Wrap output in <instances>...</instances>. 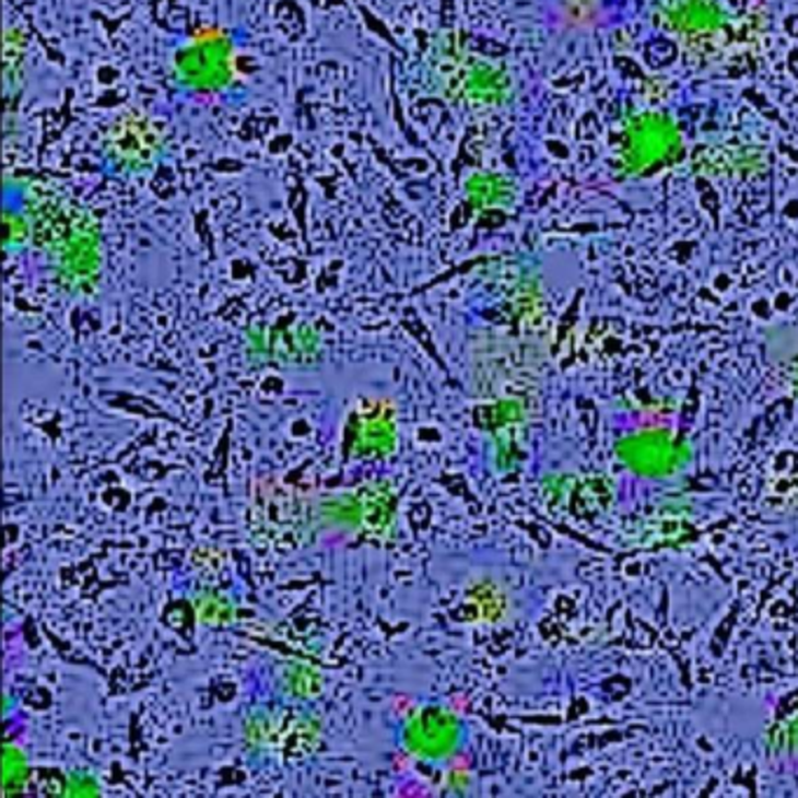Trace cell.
Returning a JSON list of instances; mask_svg holds the SVG:
<instances>
[{
    "instance_id": "cell-1",
    "label": "cell",
    "mask_w": 798,
    "mask_h": 798,
    "mask_svg": "<svg viewBox=\"0 0 798 798\" xmlns=\"http://www.w3.org/2000/svg\"><path fill=\"white\" fill-rule=\"evenodd\" d=\"M625 461L633 463L637 471L644 473H665L672 471L677 457H674V447L662 441V438H637L630 441L623 450Z\"/></svg>"
}]
</instances>
